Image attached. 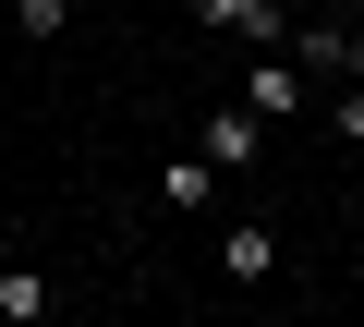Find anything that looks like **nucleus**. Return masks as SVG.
<instances>
[{
  "mask_svg": "<svg viewBox=\"0 0 364 327\" xmlns=\"http://www.w3.org/2000/svg\"><path fill=\"white\" fill-rule=\"evenodd\" d=\"M195 25H219L243 49H291V13H279V0H195Z\"/></svg>",
  "mask_w": 364,
  "mask_h": 327,
  "instance_id": "f257e3e1",
  "label": "nucleus"
},
{
  "mask_svg": "<svg viewBox=\"0 0 364 327\" xmlns=\"http://www.w3.org/2000/svg\"><path fill=\"white\" fill-rule=\"evenodd\" d=\"M255 109H207V133H195V157H207V170H255Z\"/></svg>",
  "mask_w": 364,
  "mask_h": 327,
  "instance_id": "f03ea898",
  "label": "nucleus"
},
{
  "mask_svg": "<svg viewBox=\"0 0 364 327\" xmlns=\"http://www.w3.org/2000/svg\"><path fill=\"white\" fill-rule=\"evenodd\" d=\"M219 267H231V279H279V231H267V218H231V231H219Z\"/></svg>",
  "mask_w": 364,
  "mask_h": 327,
  "instance_id": "7ed1b4c3",
  "label": "nucleus"
},
{
  "mask_svg": "<svg viewBox=\"0 0 364 327\" xmlns=\"http://www.w3.org/2000/svg\"><path fill=\"white\" fill-rule=\"evenodd\" d=\"M243 109H255V121H291V61H279V49L243 73Z\"/></svg>",
  "mask_w": 364,
  "mask_h": 327,
  "instance_id": "20e7f679",
  "label": "nucleus"
},
{
  "mask_svg": "<svg viewBox=\"0 0 364 327\" xmlns=\"http://www.w3.org/2000/svg\"><path fill=\"white\" fill-rule=\"evenodd\" d=\"M49 315V279L37 267H0V327H37Z\"/></svg>",
  "mask_w": 364,
  "mask_h": 327,
  "instance_id": "39448f33",
  "label": "nucleus"
},
{
  "mask_svg": "<svg viewBox=\"0 0 364 327\" xmlns=\"http://www.w3.org/2000/svg\"><path fill=\"white\" fill-rule=\"evenodd\" d=\"M158 194H170V206H207V194H219V170H207V157H195V145H182V157H170V170H158Z\"/></svg>",
  "mask_w": 364,
  "mask_h": 327,
  "instance_id": "423d86ee",
  "label": "nucleus"
},
{
  "mask_svg": "<svg viewBox=\"0 0 364 327\" xmlns=\"http://www.w3.org/2000/svg\"><path fill=\"white\" fill-rule=\"evenodd\" d=\"M13 25H25V37H37V49H49V37H61V25H73V0H13Z\"/></svg>",
  "mask_w": 364,
  "mask_h": 327,
  "instance_id": "0eeeda50",
  "label": "nucleus"
},
{
  "mask_svg": "<svg viewBox=\"0 0 364 327\" xmlns=\"http://www.w3.org/2000/svg\"><path fill=\"white\" fill-rule=\"evenodd\" d=\"M328 121H340V145H364V97H340V109H328Z\"/></svg>",
  "mask_w": 364,
  "mask_h": 327,
  "instance_id": "6e6552de",
  "label": "nucleus"
},
{
  "mask_svg": "<svg viewBox=\"0 0 364 327\" xmlns=\"http://www.w3.org/2000/svg\"><path fill=\"white\" fill-rule=\"evenodd\" d=\"M352 73H364V37H352Z\"/></svg>",
  "mask_w": 364,
  "mask_h": 327,
  "instance_id": "1a4fd4ad",
  "label": "nucleus"
},
{
  "mask_svg": "<svg viewBox=\"0 0 364 327\" xmlns=\"http://www.w3.org/2000/svg\"><path fill=\"white\" fill-rule=\"evenodd\" d=\"M340 13H364V0H340Z\"/></svg>",
  "mask_w": 364,
  "mask_h": 327,
  "instance_id": "9d476101",
  "label": "nucleus"
}]
</instances>
